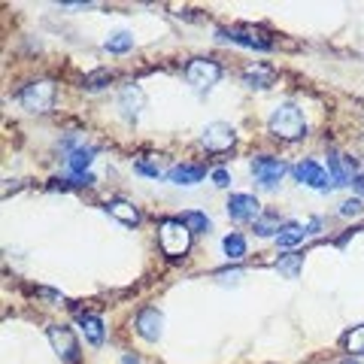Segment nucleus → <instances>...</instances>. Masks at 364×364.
I'll return each instance as SVG.
<instances>
[{
    "label": "nucleus",
    "instance_id": "f257e3e1",
    "mask_svg": "<svg viewBox=\"0 0 364 364\" xmlns=\"http://www.w3.org/2000/svg\"><path fill=\"white\" fill-rule=\"evenodd\" d=\"M270 134L279 137V140H289L295 143L307 134V121H303V113L295 107V104H282L277 113L270 116Z\"/></svg>",
    "mask_w": 364,
    "mask_h": 364
},
{
    "label": "nucleus",
    "instance_id": "f03ea898",
    "mask_svg": "<svg viewBox=\"0 0 364 364\" xmlns=\"http://www.w3.org/2000/svg\"><path fill=\"white\" fill-rule=\"evenodd\" d=\"M158 246L167 258L186 255L188 246H191V231L182 225V219H164L158 228Z\"/></svg>",
    "mask_w": 364,
    "mask_h": 364
},
{
    "label": "nucleus",
    "instance_id": "7ed1b4c3",
    "mask_svg": "<svg viewBox=\"0 0 364 364\" xmlns=\"http://www.w3.org/2000/svg\"><path fill=\"white\" fill-rule=\"evenodd\" d=\"M18 100H22V107L30 109V113H49L55 104V85L46 83V79H40V83H30L22 88V95H18Z\"/></svg>",
    "mask_w": 364,
    "mask_h": 364
},
{
    "label": "nucleus",
    "instance_id": "20e7f679",
    "mask_svg": "<svg viewBox=\"0 0 364 364\" xmlns=\"http://www.w3.org/2000/svg\"><path fill=\"white\" fill-rule=\"evenodd\" d=\"M219 76H222V67L216 64V61H210V58H195V61H188V67H186L188 85H195L198 91L212 88L219 83Z\"/></svg>",
    "mask_w": 364,
    "mask_h": 364
},
{
    "label": "nucleus",
    "instance_id": "39448f33",
    "mask_svg": "<svg viewBox=\"0 0 364 364\" xmlns=\"http://www.w3.org/2000/svg\"><path fill=\"white\" fill-rule=\"evenodd\" d=\"M200 143L207 146V152H228L237 143V131L228 125V121H212V125L204 128V137Z\"/></svg>",
    "mask_w": 364,
    "mask_h": 364
},
{
    "label": "nucleus",
    "instance_id": "423d86ee",
    "mask_svg": "<svg viewBox=\"0 0 364 364\" xmlns=\"http://www.w3.org/2000/svg\"><path fill=\"white\" fill-rule=\"evenodd\" d=\"M46 334H49V343H52V349H55L67 364H76V361H79V343H76V334H73V331L64 328V325H52Z\"/></svg>",
    "mask_w": 364,
    "mask_h": 364
},
{
    "label": "nucleus",
    "instance_id": "0eeeda50",
    "mask_svg": "<svg viewBox=\"0 0 364 364\" xmlns=\"http://www.w3.org/2000/svg\"><path fill=\"white\" fill-rule=\"evenodd\" d=\"M295 176H298V182H303V186H310L316 191H328L334 186L331 176L316 164V161H301V164L295 167Z\"/></svg>",
    "mask_w": 364,
    "mask_h": 364
},
{
    "label": "nucleus",
    "instance_id": "6e6552de",
    "mask_svg": "<svg viewBox=\"0 0 364 364\" xmlns=\"http://www.w3.org/2000/svg\"><path fill=\"white\" fill-rule=\"evenodd\" d=\"M228 216L234 222H255L261 216V204L252 195H231L228 200Z\"/></svg>",
    "mask_w": 364,
    "mask_h": 364
},
{
    "label": "nucleus",
    "instance_id": "1a4fd4ad",
    "mask_svg": "<svg viewBox=\"0 0 364 364\" xmlns=\"http://www.w3.org/2000/svg\"><path fill=\"white\" fill-rule=\"evenodd\" d=\"M222 40H231V43H240V46H249V49H261V52H267L273 46L270 37H265L261 30H252V28H243V30H219Z\"/></svg>",
    "mask_w": 364,
    "mask_h": 364
},
{
    "label": "nucleus",
    "instance_id": "9d476101",
    "mask_svg": "<svg viewBox=\"0 0 364 364\" xmlns=\"http://www.w3.org/2000/svg\"><path fill=\"white\" fill-rule=\"evenodd\" d=\"M252 174L261 186H277V182L286 176V164L279 158H255L252 161Z\"/></svg>",
    "mask_w": 364,
    "mask_h": 364
},
{
    "label": "nucleus",
    "instance_id": "9b49d317",
    "mask_svg": "<svg viewBox=\"0 0 364 364\" xmlns=\"http://www.w3.org/2000/svg\"><path fill=\"white\" fill-rule=\"evenodd\" d=\"M161 328H164V316H161V313L155 310V307H149V310H143L137 316V334L143 340H158L161 337Z\"/></svg>",
    "mask_w": 364,
    "mask_h": 364
},
{
    "label": "nucleus",
    "instance_id": "f8f14e48",
    "mask_svg": "<svg viewBox=\"0 0 364 364\" xmlns=\"http://www.w3.org/2000/svg\"><path fill=\"white\" fill-rule=\"evenodd\" d=\"M143 104H146V97H143V91H140L137 85L121 88L119 107H121V113H125V119H137V116H140V109H143Z\"/></svg>",
    "mask_w": 364,
    "mask_h": 364
},
{
    "label": "nucleus",
    "instance_id": "ddd939ff",
    "mask_svg": "<svg viewBox=\"0 0 364 364\" xmlns=\"http://www.w3.org/2000/svg\"><path fill=\"white\" fill-rule=\"evenodd\" d=\"M273 79H277V73L265 64H252V67L243 70V83H246L249 88H270Z\"/></svg>",
    "mask_w": 364,
    "mask_h": 364
},
{
    "label": "nucleus",
    "instance_id": "4468645a",
    "mask_svg": "<svg viewBox=\"0 0 364 364\" xmlns=\"http://www.w3.org/2000/svg\"><path fill=\"white\" fill-rule=\"evenodd\" d=\"M328 170H331V182H334V186H346L349 170H356V161L343 158V155H337V152H331V155H328Z\"/></svg>",
    "mask_w": 364,
    "mask_h": 364
},
{
    "label": "nucleus",
    "instance_id": "2eb2a0df",
    "mask_svg": "<svg viewBox=\"0 0 364 364\" xmlns=\"http://www.w3.org/2000/svg\"><path fill=\"white\" fill-rule=\"evenodd\" d=\"M204 174H207V170H204V167H198V164H179V167L170 170L167 179H170V182H176V186H195V182L204 179Z\"/></svg>",
    "mask_w": 364,
    "mask_h": 364
},
{
    "label": "nucleus",
    "instance_id": "dca6fc26",
    "mask_svg": "<svg viewBox=\"0 0 364 364\" xmlns=\"http://www.w3.org/2000/svg\"><path fill=\"white\" fill-rule=\"evenodd\" d=\"M107 212L119 222H125V225H137L140 222V210L134 204H128V200H113V204H107Z\"/></svg>",
    "mask_w": 364,
    "mask_h": 364
},
{
    "label": "nucleus",
    "instance_id": "f3484780",
    "mask_svg": "<svg viewBox=\"0 0 364 364\" xmlns=\"http://www.w3.org/2000/svg\"><path fill=\"white\" fill-rule=\"evenodd\" d=\"M303 225L301 222H286V225L279 228V234H277V246H282V249H289V246H298V243L303 240Z\"/></svg>",
    "mask_w": 364,
    "mask_h": 364
},
{
    "label": "nucleus",
    "instance_id": "a211bd4d",
    "mask_svg": "<svg viewBox=\"0 0 364 364\" xmlns=\"http://www.w3.org/2000/svg\"><path fill=\"white\" fill-rule=\"evenodd\" d=\"M91 161H95V149H76L73 155L67 158V170L73 176H85V170L91 167Z\"/></svg>",
    "mask_w": 364,
    "mask_h": 364
},
{
    "label": "nucleus",
    "instance_id": "6ab92c4d",
    "mask_svg": "<svg viewBox=\"0 0 364 364\" xmlns=\"http://www.w3.org/2000/svg\"><path fill=\"white\" fill-rule=\"evenodd\" d=\"M279 216L277 212H265V216H258L255 219V234L258 237H277L279 234Z\"/></svg>",
    "mask_w": 364,
    "mask_h": 364
},
{
    "label": "nucleus",
    "instance_id": "aec40b11",
    "mask_svg": "<svg viewBox=\"0 0 364 364\" xmlns=\"http://www.w3.org/2000/svg\"><path fill=\"white\" fill-rule=\"evenodd\" d=\"M83 331H85L88 343H95V346L104 343V322H100L97 316H83Z\"/></svg>",
    "mask_w": 364,
    "mask_h": 364
},
{
    "label": "nucleus",
    "instance_id": "412c9836",
    "mask_svg": "<svg viewBox=\"0 0 364 364\" xmlns=\"http://www.w3.org/2000/svg\"><path fill=\"white\" fill-rule=\"evenodd\" d=\"M131 46H134V37H131L128 30H119V34H113V37H109L107 43H104V49H107V52H116V55L128 52Z\"/></svg>",
    "mask_w": 364,
    "mask_h": 364
},
{
    "label": "nucleus",
    "instance_id": "4be33fe9",
    "mask_svg": "<svg viewBox=\"0 0 364 364\" xmlns=\"http://www.w3.org/2000/svg\"><path fill=\"white\" fill-rule=\"evenodd\" d=\"M182 225H186L188 231H191V234H200V231H210V219L204 216V212H195V210H191V212H182Z\"/></svg>",
    "mask_w": 364,
    "mask_h": 364
},
{
    "label": "nucleus",
    "instance_id": "5701e85b",
    "mask_svg": "<svg viewBox=\"0 0 364 364\" xmlns=\"http://www.w3.org/2000/svg\"><path fill=\"white\" fill-rule=\"evenodd\" d=\"M225 255L234 258V261H240L243 255H246V240H243L240 234H228V237H225Z\"/></svg>",
    "mask_w": 364,
    "mask_h": 364
},
{
    "label": "nucleus",
    "instance_id": "b1692460",
    "mask_svg": "<svg viewBox=\"0 0 364 364\" xmlns=\"http://www.w3.org/2000/svg\"><path fill=\"white\" fill-rule=\"evenodd\" d=\"M301 261H303V255H286V258H279V261H277V270L282 273V277L295 279V277H298V270H301Z\"/></svg>",
    "mask_w": 364,
    "mask_h": 364
},
{
    "label": "nucleus",
    "instance_id": "393cba45",
    "mask_svg": "<svg viewBox=\"0 0 364 364\" xmlns=\"http://www.w3.org/2000/svg\"><path fill=\"white\" fill-rule=\"evenodd\" d=\"M346 349L352 352V356H361L364 352V325H358V328H352L349 334H346Z\"/></svg>",
    "mask_w": 364,
    "mask_h": 364
},
{
    "label": "nucleus",
    "instance_id": "a878e982",
    "mask_svg": "<svg viewBox=\"0 0 364 364\" xmlns=\"http://www.w3.org/2000/svg\"><path fill=\"white\" fill-rule=\"evenodd\" d=\"M109 79H113V73L109 70H97V73H91V76H85V88H91V91H97V88H104Z\"/></svg>",
    "mask_w": 364,
    "mask_h": 364
},
{
    "label": "nucleus",
    "instance_id": "bb28decb",
    "mask_svg": "<svg viewBox=\"0 0 364 364\" xmlns=\"http://www.w3.org/2000/svg\"><path fill=\"white\" fill-rule=\"evenodd\" d=\"M361 212H364V207H361V200H358V198L343 200V204H340V216H346V219H358Z\"/></svg>",
    "mask_w": 364,
    "mask_h": 364
},
{
    "label": "nucleus",
    "instance_id": "cd10ccee",
    "mask_svg": "<svg viewBox=\"0 0 364 364\" xmlns=\"http://www.w3.org/2000/svg\"><path fill=\"white\" fill-rule=\"evenodd\" d=\"M137 174H146L152 179H161L164 174H161V167L158 164H152V161H137Z\"/></svg>",
    "mask_w": 364,
    "mask_h": 364
},
{
    "label": "nucleus",
    "instance_id": "c85d7f7f",
    "mask_svg": "<svg viewBox=\"0 0 364 364\" xmlns=\"http://www.w3.org/2000/svg\"><path fill=\"white\" fill-rule=\"evenodd\" d=\"M212 182H216L219 188H228L231 186V174H228V170H222V167L212 170Z\"/></svg>",
    "mask_w": 364,
    "mask_h": 364
},
{
    "label": "nucleus",
    "instance_id": "c756f323",
    "mask_svg": "<svg viewBox=\"0 0 364 364\" xmlns=\"http://www.w3.org/2000/svg\"><path fill=\"white\" fill-rule=\"evenodd\" d=\"M352 188H356L358 195H364V174H358L356 179H352Z\"/></svg>",
    "mask_w": 364,
    "mask_h": 364
},
{
    "label": "nucleus",
    "instance_id": "7c9ffc66",
    "mask_svg": "<svg viewBox=\"0 0 364 364\" xmlns=\"http://www.w3.org/2000/svg\"><path fill=\"white\" fill-rule=\"evenodd\" d=\"M121 364H140V358L137 356H125V358H121Z\"/></svg>",
    "mask_w": 364,
    "mask_h": 364
},
{
    "label": "nucleus",
    "instance_id": "2f4dec72",
    "mask_svg": "<svg viewBox=\"0 0 364 364\" xmlns=\"http://www.w3.org/2000/svg\"><path fill=\"white\" fill-rule=\"evenodd\" d=\"M340 364H358V361H352V358H346V361H340Z\"/></svg>",
    "mask_w": 364,
    "mask_h": 364
}]
</instances>
